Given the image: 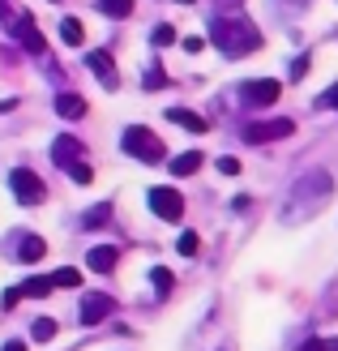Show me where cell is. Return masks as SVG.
Returning <instances> with one entry per match:
<instances>
[{
  "mask_svg": "<svg viewBox=\"0 0 338 351\" xmlns=\"http://www.w3.org/2000/svg\"><path fill=\"white\" fill-rule=\"evenodd\" d=\"M13 30H17V39H22V43L34 51V56H39V51L47 47V43H43V34L34 30V17H17V22H13Z\"/></svg>",
  "mask_w": 338,
  "mask_h": 351,
  "instance_id": "8fae6325",
  "label": "cell"
},
{
  "mask_svg": "<svg viewBox=\"0 0 338 351\" xmlns=\"http://www.w3.org/2000/svg\"><path fill=\"white\" fill-rule=\"evenodd\" d=\"M167 120H171V125H180V129H189V133H206V116L189 112V108H171Z\"/></svg>",
  "mask_w": 338,
  "mask_h": 351,
  "instance_id": "7c38bea8",
  "label": "cell"
},
{
  "mask_svg": "<svg viewBox=\"0 0 338 351\" xmlns=\"http://www.w3.org/2000/svg\"><path fill=\"white\" fill-rule=\"evenodd\" d=\"M116 261H120V249H112V244H99V249L86 253V266H90L95 274H112Z\"/></svg>",
  "mask_w": 338,
  "mask_h": 351,
  "instance_id": "9c48e42d",
  "label": "cell"
},
{
  "mask_svg": "<svg viewBox=\"0 0 338 351\" xmlns=\"http://www.w3.org/2000/svg\"><path fill=\"white\" fill-rule=\"evenodd\" d=\"M180 253H184V257H197V253H202L197 232H184V236H180Z\"/></svg>",
  "mask_w": 338,
  "mask_h": 351,
  "instance_id": "603a6c76",
  "label": "cell"
},
{
  "mask_svg": "<svg viewBox=\"0 0 338 351\" xmlns=\"http://www.w3.org/2000/svg\"><path fill=\"white\" fill-rule=\"evenodd\" d=\"M278 90H282V86H278L274 77H265V82H244V86H240V99L253 103V108H270V103L278 99Z\"/></svg>",
  "mask_w": 338,
  "mask_h": 351,
  "instance_id": "8992f818",
  "label": "cell"
},
{
  "mask_svg": "<svg viewBox=\"0 0 338 351\" xmlns=\"http://www.w3.org/2000/svg\"><path fill=\"white\" fill-rule=\"evenodd\" d=\"M184 47H189V51H202V47H206V39H202V34H189Z\"/></svg>",
  "mask_w": 338,
  "mask_h": 351,
  "instance_id": "4316f807",
  "label": "cell"
},
{
  "mask_svg": "<svg viewBox=\"0 0 338 351\" xmlns=\"http://www.w3.org/2000/svg\"><path fill=\"white\" fill-rule=\"evenodd\" d=\"M150 283H154V291H158V295H167V291H171V283H176V278H171V270H163V266H154V270H150Z\"/></svg>",
  "mask_w": 338,
  "mask_h": 351,
  "instance_id": "ffe728a7",
  "label": "cell"
},
{
  "mask_svg": "<svg viewBox=\"0 0 338 351\" xmlns=\"http://www.w3.org/2000/svg\"><path fill=\"white\" fill-rule=\"evenodd\" d=\"M150 210H154L163 223H180V219H184V197H180L176 189H163V184H158V189H150Z\"/></svg>",
  "mask_w": 338,
  "mask_h": 351,
  "instance_id": "277c9868",
  "label": "cell"
},
{
  "mask_svg": "<svg viewBox=\"0 0 338 351\" xmlns=\"http://www.w3.org/2000/svg\"><path fill=\"white\" fill-rule=\"evenodd\" d=\"M86 69H90V73L108 86V90H116V86H120V73H116V64H112L108 51H90V56H86Z\"/></svg>",
  "mask_w": 338,
  "mask_h": 351,
  "instance_id": "52a82bcc",
  "label": "cell"
},
{
  "mask_svg": "<svg viewBox=\"0 0 338 351\" xmlns=\"http://www.w3.org/2000/svg\"><path fill=\"white\" fill-rule=\"evenodd\" d=\"M56 112L64 120H82L86 116V99L82 95H56Z\"/></svg>",
  "mask_w": 338,
  "mask_h": 351,
  "instance_id": "4fadbf2b",
  "label": "cell"
},
{
  "mask_svg": "<svg viewBox=\"0 0 338 351\" xmlns=\"http://www.w3.org/2000/svg\"><path fill=\"white\" fill-rule=\"evenodd\" d=\"M108 215H112V206L103 202V206H95L90 215H86V223H90V227H103V223H108Z\"/></svg>",
  "mask_w": 338,
  "mask_h": 351,
  "instance_id": "cb8c5ba5",
  "label": "cell"
},
{
  "mask_svg": "<svg viewBox=\"0 0 338 351\" xmlns=\"http://www.w3.org/2000/svg\"><path fill=\"white\" fill-rule=\"evenodd\" d=\"M219 9H231V13H236V9H240V0H219Z\"/></svg>",
  "mask_w": 338,
  "mask_h": 351,
  "instance_id": "d6a6232c",
  "label": "cell"
},
{
  "mask_svg": "<svg viewBox=\"0 0 338 351\" xmlns=\"http://www.w3.org/2000/svg\"><path fill=\"white\" fill-rule=\"evenodd\" d=\"M317 351H338V339H326V343H313Z\"/></svg>",
  "mask_w": 338,
  "mask_h": 351,
  "instance_id": "f546056e",
  "label": "cell"
},
{
  "mask_svg": "<svg viewBox=\"0 0 338 351\" xmlns=\"http://www.w3.org/2000/svg\"><path fill=\"white\" fill-rule=\"evenodd\" d=\"M69 176H73L77 184H90V167H86V163H73V167H69Z\"/></svg>",
  "mask_w": 338,
  "mask_h": 351,
  "instance_id": "d4e9b609",
  "label": "cell"
},
{
  "mask_svg": "<svg viewBox=\"0 0 338 351\" xmlns=\"http://www.w3.org/2000/svg\"><path fill=\"white\" fill-rule=\"evenodd\" d=\"M9 189H13V197H17V202H26V206H39V202L47 197L43 180H39L34 171H26V167H17V171L9 176Z\"/></svg>",
  "mask_w": 338,
  "mask_h": 351,
  "instance_id": "3957f363",
  "label": "cell"
},
{
  "mask_svg": "<svg viewBox=\"0 0 338 351\" xmlns=\"http://www.w3.org/2000/svg\"><path fill=\"white\" fill-rule=\"evenodd\" d=\"M219 171L223 176H240V159H231V154H227V159H219Z\"/></svg>",
  "mask_w": 338,
  "mask_h": 351,
  "instance_id": "484cf974",
  "label": "cell"
},
{
  "mask_svg": "<svg viewBox=\"0 0 338 351\" xmlns=\"http://www.w3.org/2000/svg\"><path fill=\"white\" fill-rule=\"evenodd\" d=\"M22 295H26V291H22V287H13V291H5V308H13V304H17V300H22Z\"/></svg>",
  "mask_w": 338,
  "mask_h": 351,
  "instance_id": "83f0119b",
  "label": "cell"
},
{
  "mask_svg": "<svg viewBox=\"0 0 338 351\" xmlns=\"http://www.w3.org/2000/svg\"><path fill=\"white\" fill-rule=\"evenodd\" d=\"M51 283H56V287H77V283H82V270L64 266V270H56V274H51Z\"/></svg>",
  "mask_w": 338,
  "mask_h": 351,
  "instance_id": "44dd1931",
  "label": "cell"
},
{
  "mask_svg": "<svg viewBox=\"0 0 338 351\" xmlns=\"http://www.w3.org/2000/svg\"><path fill=\"white\" fill-rule=\"evenodd\" d=\"M180 5H193V0H180Z\"/></svg>",
  "mask_w": 338,
  "mask_h": 351,
  "instance_id": "836d02e7",
  "label": "cell"
},
{
  "mask_svg": "<svg viewBox=\"0 0 338 351\" xmlns=\"http://www.w3.org/2000/svg\"><path fill=\"white\" fill-rule=\"evenodd\" d=\"M112 313H116V300H112V295H86V300H82V322H86V326L112 317Z\"/></svg>",
  "mask_w": 338,
  "mask_h": 351,
  "instance_id": "ba28073f",
  "label": "cell"
},
{
  "mask_svg": "<svg viewBox=\"0 0 338 351\" xmlns=\"http://www.w3.org/2000/svg\"><path fill=\"white\" fill-rule=\"evenodd\" d=\"M0 351H26V343H22V339H13V343H5Z\"/></svg>",
  "mask_w": 338,
  "mask_h": 351,
  "instance_id": "4dcf8cb0",
  "label": "cell"
},
{
  "mask_svg": "<svg viewBox=\"0 0 338 351\" xmlns=\"http://www.w3.org/2000/svg\"><path fill=\"white\" fill-rule=\"evenodd\" d=\"M30 339H34V343H51V339H56V322H51V317H39V322L30 326Z\"/></svg>",
  "mask_w": 338,
  "mask_h": 351,
  "instance_id": "2e32d148",
  "label": "cell"
},
{
  "mask_svg": "<svg viewBox=\"0 0 338 351\" xmlns=\"http://www.w3.org/2000/svg\"><path fill=\"white\" fill-rule=\"evenodd\" d=\"M77 154H82L77 137H56V146H51V159H56V167H64V171L77 163Z\"/></svg>",
  "mask_w": 338,
  "mask_h": 351,
  "instance_id": "30bf717a",
  "label": "cell"
},
{
  "mask_svg": "<svg viewBox=\"0 0 338 351\" xmlns=\"http://www.w3.org/2000/svg\"><path fill=\"white\" fill-rule=\"evenodd\" d=\"M60 34H64V43H82L86 39V30H82V22H77V17H64V22H60Z\"/></svg>",
  "mask_w": 338,
  "mask_h": 351,
  "instance_id": "e0dca14e",
  "label": "cell"
},
{
  "mask_svg": "<svg viewBox=\"0 0 338 351\" xmlns=\"http://www.w3.org/2000/svg\"><path fill=\"white\" fill-rule=\"evenodd\" d=\"M22 291H26V295H34V300H43V295L56 291V283H51V278H30V283H22Z\"/></svg>",
  "mask_w": 338,
  "mask_h": 351,
  "instance_id": "ac0fdd59",
  "label": "cell"
},
{
  "mask_svg": "<svg viewBox=\"0 0 338 351\" xmlns=\"http://www.w3.org/2000/svg\"><path fill=\"white\" fill-rule=\"evenodd\" d=\"M202 150H184V154H176V159H171V171L176 176H193V171H202Z\"/></svg>",
  "mask_w": 338,
  "mask_h": 351,
  "instance_id": "5bb4252c",
  "label": "cell"
},
{
  "mask_svg": "<svg viewBox=\"0 0 338 351\" xmlns=\"http://www.w3.org/2000/svg\"><path fill=\"white\" fill-rule=\"evenodd\" d=\"M17 108V99H0V116H5V112H13Z\"/></svg>",
  "mask_w": 338,
  "mask_h": 351,
  "instance_id": "1f68e13d",
  "label": "cell"
},
{
  "mask_svg": "<svg viewBox=\"0 0 338 351\" xmlns=\"http://www.w3.org/2000/svg\"><path fill=\"white\" fill-rule=\"evenodd\" d=\"M43 253H47V244L39 236H22V249H17V257H22V261H39Z\"/></svg>",
  "mask_w": 338,
  "mask_h": 351,
  "instance_id": "9a60e30c",
  "label": "cell"
},
{
  "mask_svg": "<svg viewBox=\"0 0 338 351\" xmlns=\"http://www.w3.org/2000/svg\"><path fill=\"white\" fill-rule=\"evenodd\" d=\"M326 103H330V108H338V82L330 86V90H326Z\"/></svg>",
  "mask_w": 338,
  "mask_h": 351,
  "instance_id": "f1b7e54d",
  "label": "cell"
},
{
  "mask_svg": "<svg viewBox=\"0 0 338 351\" xmlns=\"http://www.w3.org/2000/svg\"><path fill=\"white\" fill-rule=\"evenodd\" d=\"M295 133V120H287V116H278V120H261V125H248L244 129V137L253 146H261V142H282V137H291Z\"/></svg>",
  "mask_w": 338,
  "mask_h": 351,
  "instance_id": "5b68a950",
  "label": "cell"
},
{
  "mask_svg": "<svg viewBox=\"0 0 338 351\" xmlns=\"http://www.w3.org/2000/svg\"><path fill=\"white\" fill-rule=\"evenodd\" d=\"M99 9L108 17H129L133 13V0H99Z\"/></svg>",
  "mask_w": 338,
  "mask_h": 351,
  "instance_id": "d6986e66",
  "label": "cell"
},
{
  "mask_svg": "<svg viewBox=\"0 0 338 351\" xmlns=\"http://www.w3.org/2000/svg\"><path fill=\"white\" fill-rule=\"evenodd\" d=\"M150 43H154V47H167V43H176V30H171L167 22H158V26L150 30Z\"/></svg>",
  "mask_w": 338,
  "mask_h": 351,
  "instance_id": "7402d4cb",
  "label": "cell"
},
{
  "mask_svg": "<svg viewBox=\"0 0 338 351\" xmlns=\"http://www.w3.org/2000/svg\"><path fill=\"white\" fill-rule=\"evenodd\" d=\"M124 150L133 154V159H141V163H163V142H158V137L150 133V129H141V125H133V129H124Z\"/></svg>",
  "mask_w": 338,
  "mask_h": 351,
  "instance_id": "7a4b0ae2",
  "label": "cell"
},
{
  "mask_svg": "<svg viewBox=\"0 0 338 351\" xmlns=\"http://www.w3.org/2000/svg\"><path fill=\"white\" fill-rule=\"evenodd\" d=\"M210 39L219 43V51L227 60H240V56H253L261 47V30L248 22L244 13H223V17H215V26H210Z\"/></svg>",
  "mask_w": 338,
  "mask_h": 351,
  "instance_id": "6da1fadb",
  "label": "cell"
}]
</instances>
